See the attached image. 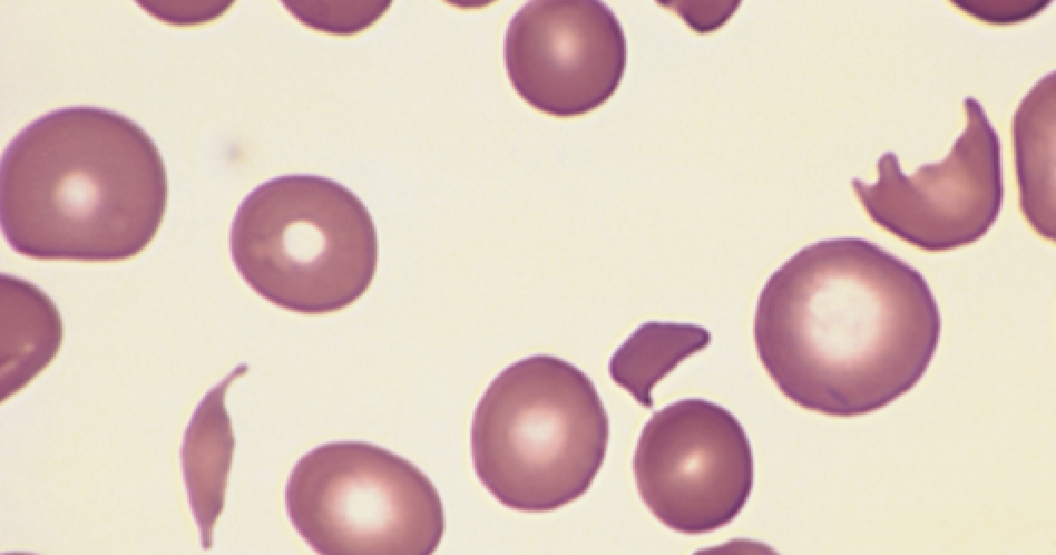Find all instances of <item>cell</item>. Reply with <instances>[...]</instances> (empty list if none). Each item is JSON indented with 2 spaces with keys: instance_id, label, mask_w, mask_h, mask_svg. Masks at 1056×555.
Listing matches in <instances>:
<instances>
[{
  "instance_id": "1",
  "label": "cell",
  "mask_w": 1056,
  "mask_h": 555,
  "mask_svg": "<svg viewBox=\"0 0 1056 555\" xmlns=\"http://www.w3.org/2000/svg\"><path fill=\"white\" fill-rule=\"evenodd\" d=\"M940 333L923 275L859 237L819 241L790 257L761 290L753 323L779 390L804 409L843 418L910 391Z\"/></svg>"
},
{
  "instance_id": "2",
  "label": "cell",
  "mask_w": 1056,
  "mask_h": 555,
  "mask_svg": "<svg viewBox=\"0 0 1056 555\" xmlns=\"http://www.w3.org/2000/svg\"><path fill=\"white\" fill-rule=\"evenodd\" d=\"M2 234L37 260L113 262L155 238L168 198L150 136L116 111L74 106L27 125L1 157Z\"/></svg>"
},
{
  "instance_id": "3",
  "label": "cell",
  "mask_w": 1056,
  "mask_h": 555,
  "mask_svg": "<svg viewBox=\"0 0 1056 555\" xmlns=\"http://www.w3.org/2000/svg\"><path fill=\"white\" fill-rule=\"evenodd\" d=\"M608 439V416L593 381L548 354L502 370L479 400L470 430L478 479L506 507L529 513L583 496Z\"/></svg>"
},
{
  "instance_id": "4",
  "label": "cell",
  "mask_w": 1056,
  "mask_h": 555,
  "mask_svg": "<svg viewBox=\"0 0 1056 555\" xmlns=\"http://www.w3.org/2000/svg\"><path fill=\"white\" fill-rule=\"evenodd\" d=\"M233 263L268 302L325 314L359 300L378 264V237L362 201L317 175L272 178L239 204L229 231Z\"/></svg>"
},
{
  "instance_id": "5",
  "label": "cell",
  "mask_w": 1056,
  "mask_h": 555,
  "mask_svg": "<svg viewBox=\"0 0 1056 555\" xmlns=\"http://www.w3.org/2000/svg\"><path fill=\"white\" fill-rule=\"evenodd\" d=\"M285 507L320 554H431L446 526L431 480L407 459L363 441L324 444L300 458Z\"/></svg>"
},
{
  "instance_id": "6",
  "label": "cell",
  "mask_w": 1056,
  "mask_h": 555,
  "mask_svg": "<svg viewBox=\"0 0 1056 555\" xmlns=\"http://www.w3.org/2000/svg\"><path fill=\"white\" fill-rule=\"evenodd\" d=\"M641 498L678 533L698 535L732 522L753 488V454L739 420L705 399L687 398L656 411L633 458Z\"/></svg>"
},
{
  "instance_id": "7",
  "label": "cell",
  "mask_w": 1056,
  "mask_h": 555,
  "mask_svg": "<svg viewBox=\"0 0 1056 555\" xmlns=\"http://www.w3.org/2000/svg\"><path fill=\"white\" fill-rule=\"evenodd\" d=\"M967 126L950 153L908 176L892 152L878 163L879 177L851 184L870 218L900 240L928 252L971 244L997 220L1003 205L1001 147L979 101H962Z\"/></svg>"
},
{
  "instance_id": "8",
  "label": "cell",
  "mask_w": 1056,
  "mask_h": 555,
  "mask_svg": "<svg viewBox=\"0 0 1056 555\" xmlns=\"http://www.w3.org/2000/svg\"><path fill=\"white\" fill-rule=\"evenodd\" d=\"M503 60L516 93L555 116L587 114L617 90L627 61L622 25L600 1H531L510 19Z\"/></svg>"
},
{
  "instance_id": "9",
  "label": "cell",
  "mask_w": 1056,
  "mask_h": 555,
  "mask_svg": "<svg viewBox=\"0 0 1056 555\" xmlns=\"http://www.w3.org/2000/svg\"><path fill=\"white\" fill-rule=\"evenodd\" d=\"M246 371V364L237 367L206 393L184 436L180 451L183 475L205 549L211 547L213 527L224 506L235 445L224 398L231 382Z\"/></svg>"
},
{
  "instance_id": "10",
  "label": "cell",
  "mask_w": 1056,
  "mask_h": 555,
  "mask_svg": "<svg viewBox=\"0 0 1056 555\" xmlns=\"http://www.w3.org/2000/svg\"><path fill=\"white\" fill-rule=\"evenodd\" d=\"M1014 147L1021 210L1030 225L1055 241V71L1024 97L1014 116Z\"/></svg>"
},
{
  "instance_id": "11",
  "label": "cell",
  "mask_w": 1056,
  "mask_h": 555,
  "mask_svg": "<svg viewBox=\"0 0 1056 555\" xmlns=\"http://www.w3.org/2000/svg\"><path fill=\"white\" fill-rule=\"evenodd\" d=\"M1 276L11 302L1 299V402L30 382L57 354L60 315L46 294L13 276Z\"/></svg>"
},
{
  "instance_id": "12",
  "label": "cell",
  "mask_w": 1056,
  "mask_h": 555,
  "mask_svg": "<svg viewBox=\"0 0 1056 555\" xmlns=\"http://www.w3.org/2000/svg\"><path fill=\"white\" fill-rule=\"evenodd\" d=\"M710 332L696 324L649 321L639 325L613 353L612 380L646 408L653 388L683 360L705 349Z\"/></svg>"
},
{
  "instance_id": "13",
  "label": "cell",
  "mask_w": 1056,
  "mask_h": 555,
  "mask_svg": "<svg viewBox=\"0 0 1056 555\" xmlns=\"http://www.w3.org/2000/svg\"><path fill=\"white\" fill-rule=\"evenodd\" d=\"M1001 10L995 7L993 2H955L962 11L978 18L981 21L990 23H1011L1026 20L1039 12L1048 2H1016L1011 8H1004L1006 2H1000Z\"/></svg>"
}]
</instances>
